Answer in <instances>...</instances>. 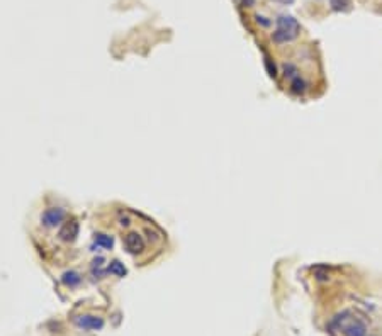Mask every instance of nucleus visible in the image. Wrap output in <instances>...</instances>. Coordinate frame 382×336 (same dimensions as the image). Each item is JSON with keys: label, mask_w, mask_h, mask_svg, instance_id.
Segmentation results:
<instances>
[{"label": "nucleus", "mask_w": 382, "mask_h": 336, "mask_svg": "<svg viewBox=\"0 0 382 336\" xmlns=\"http://www.w3.org/2000/svg\"><path fill=\"white\" fill-rule=\"evenodd\" d=\"M348 316H350L348 311L336 314L330 323V328L341 329L345 336H367V326L359 319H350Z\"/></svg>", "instance_id": "nucleus-1"}, {"label": "nucleus", "mask_w": 382, "mask_h": 336, "mask_svg": "<svg viewBox=\"0 0 382 336\" xmlns=\"http://www.w3.org/2000/svg\"><path fill=\"white\" fill-rule=\"evenodd\" d=\"M301 31V26L292 16H280L277 19V31L274 32V41L275 43H287L296 40Z\"/></svg>", "instance_id": "nucleus-2"}, {"label": "nucleus", "mask_w": 382, "mask_h": 336, "mask_svg": "<svg viewBox=\"0 0 382 336\" xmlns=\"http://www.w3.org/2000/svg\"><path fill=\"white\" fill-rule=\"evenodd\" d=\"M73 323L77 328H80L84 331H99L104 328V319L99 318V316H92V314L77 316V318L73 319Z\"/></svg>", "instance_id": "nucleus-3"}, {"label": "nucleus", "mask_w": 382, "mask_h": 336, "mask_svg": "<svg viewBox=\"0 0 382 336\" xmlns=\"http://www.w3.org/2000/svg\"><path fill=\"white\" fill-rule=\"evenodd\" d=\"M65 217H66V212L63 211L61 207H50L43 212L41 222L45 228H56L65 221Z\"/></svg>", "instance_id": "nucleus-4"}, {"label": "nucleus", "mask_w": 382, "mask_h": 336, "mask_svg": "<svg viewBox=\"0 0 382 336\" xmlns=\"http://www.w3.org/2000/svg\"><path fill=\"white\" fill-rule=\"evenodd\" d=\"M124 246L131 255H138V253L144 251L146 243H144L143 236L138 235V233H128V235L124 236Z\"/></svg>", "instance_id": "nucleus-5"}, {"label": "nucleus", "mask_w": 382, "mask_h": 336, "mask_svg": "<svg viewBox=\"0 0 382 336\" xmlns=\"http://www.w3.org/2000/svg\"><path fill=\"white\" fill-rule=\"evenodd\" d=\"M79 230H80L79 222H77V221H68V222H65L60 228V233H58V236H60V240L65 241V243H73L77 240V236H79Z\"/></svg>", "instance_id": "nucleus-6"}, {"label": "nucleus", "mask_w": 382, "mask_h": 336, "mask_svg": "<svg viewBox=\"0 0 382 336\" xmlns=\"http://www.w3.org/2000/svg\"><path fill=\"white\" fill-rule=\"evenodd\" d=\"M61 282H63V284H65L66 287H77V285H79L80 282H82V277H80L79 272L68 270V272H65V274H63Z\"/></svg>", "instance_id": "nucleus-7"}, {"label": "nucleus", "mask_w": 382, "mask_h": 336, "mask_svg": "<svg viewBox=\"0 0 382 336\" xmlns=\"http://www.w3.org/2000/svg\"><path fill=\"white\" fill-rule=\"evenodd\" d=\"M95 243H97L99 246L105 248V250H110V248L114 246V240H112V236L105 235V233H97V235H95Z\"/></svg>", "instance_id": "nucleus-8"}, {"label": "nucleus", "mask_w": 382, "mask_h": 336, "mask_svg": "<svg viewBox=\"0 0 382 336\" xmlns=\"http://www.w3.org/2000/svg\"><path fill=\"white\" fill-rule=\"evenodd\" d=\"M107 270H109L112 275H116V277H124L126 274H128V270H126L124 264H121V262H118V260L110 262V265H109Z\"/></svg>", "instance_id": "nucleus-9"}, {"label": "nucleus", "mask_w": 382, "mask_h": 336, "mask_svg": "<svg viewBox=\"0 0 382 336\" xmlns=\"http://www.w3.org/2000/svg\"><path fill=\"white\" fill-rule=\"evenodd\" d=\"M292 92H296V94H304V92H306V82H304L302 79H299V77H294Z\"/></svg>", "instance_id": "nucleus-10"}, {"label": "nucleus", "mask_w": 382, "mask_h": 336, "mask_svg": "<svg viewBox=\"0 0 382 336\" xmlns=\"http://www.w3.org/2000/svg\"><path fill=\"white\" fill-rule=\"evenodd\" d=\"M331 6L335 11H345L348 6V0H331Z\"/></svg>", "instance_id": "nucleus-11"}, {"label": "nucleus", "mask_w": 382, "mask_h": 336, "mask_svg": "<svg viewBox=\"0 0 382 336\" xmlns=\"http://www.w3.org/2000/svg\"><path fill=\"white\" fill-rule=\"evenodd\" d=\"M265 65H267V70H269V75H270V77H275V75H277V71H275V65H272V61H270L269 58L265 60Z\"/></svg>", "instance_id": "nucleus-12"}, {"label": "nucleus", "mask_w": 382, "mask_h": 336, "mask_svg": "<svg viewBox=\"0 0 382 336\" xmlns=\"http://www.w3.org/2000/svg\"><path fill=\"white\" fill-rule=\"evenodd\" d=\"M102 262H104V258H102V256L95 258V260H94V269H95V267H100V265H102Z\"/></svg>", "instance_id": "nucleus-13"}, {"label": "nucleus", "mask_w": 382, "mask_h": 336, "mask_svg": "<svg viewBox=\"0 0 382 336\" xmlns=\"http://www.w3.org/2000/svg\"><path fill=\"white\" fill-rule=\"evenodd\" d=\"M280 4H284V6H291V4L294 2V0H279Z\"/></svg>", "instance_id": "nucleus-14"}, {"label": "nucleus", "mask_w": 382, "mask_h": 336, "mask_svg": "<svg viewBox=\"0 0 382 336\" xmlns=\"http://www.w3.org/2000/svg\"><path fill=\"white\" fill-rule=\"evenodd\" d=\"M121 224H123V226H128V224H129V219H128V217H123V219H121Z\"/></svg>", "instance_id": "nucleus-15"}]
</instances>
